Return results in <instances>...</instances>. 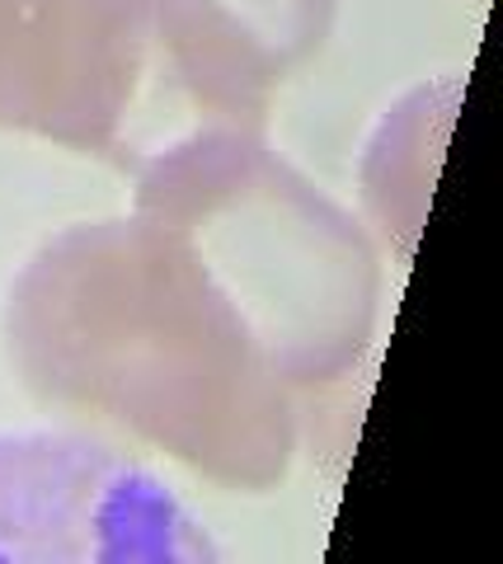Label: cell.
<instances>
[{
  "label": "cell",
  "instance_id": "obj_1",
  "mask_svg": "<svg viewBox=\"0 0 503 564\" xmlns=\"http://www.w3.org/2000/svg\"><path fill=\"white\" fill-rule=\"evenodd\" d=\"M0 334L20 386L52 410L231 494L287 480L297 395L175 226L128 212L47 236L10 278Z\"/></svg>",
  "mask_w": 503,
  "mask_h": 564
},
{
  "label": "cell",
  "instance_id": "obj_2",
  "mask_svg": "<svg viewBox=\"0 0 503 564\" xmlns=\"http://www.w3.org/2000/svg\"><path fill=\"white\" fill-rule=\"evenodd\" d=\"M132 212L194 245L292 395L329 391L362 367L381 315L376 240L264 128L207 118L142 155Z\"/></svg>",
  "mask_w": 503,
  "mask_h": 564
},
{
  "label": "cell",
  "instance_id": "obj_3",
  "mask_svg": "<svg viewBox=\"0 0 503 564\" xmlns=\"http://www.w3.org/2000/svg\"><path fill=\"white\" fill-rule=\"evenodd\" d=\"M221 551L142 462L90 433H0V564H198Z\"/></svg>",
  "mask_w": 503,
  "mask_h": 564
},
{
  "label": "cell",
  "instance_id": "obj_4",
  "mask_svg": "<svg viewBox=\"0 0 503 564\" xmlns=\"http://www.w3.org/2000/svg\"><path fill=\"white\" fill-rule=\"evenodd\" d=\"M146 57L136 0H0V132L113 155Z\"/></svg>",
  "mask_w": 503,
  "mask_h": 564
},
{
  "label": "cell",
  "instance_id": "obj_5",
  "mask_svg": "<svg viewBox=\"0 0 503 564\" xmlns=\"http://www.w3.org/2000/svg\"><path fill=\"white\" fill-rule=\"evenodd\" d=\"M188 99L217 122L264 128L283 85L325 52L339 0H136Z\"/></svg>",
  "mask_w": 503,
  "mask_h": 564
},
{
  "label": "cell",
  "instance_id": "obj_6",
  "mask_svg": "<svg viewBox=\"0 0 503 564\" xmlns=\"http://www.w3.org/2000/svg\"><path fill=\"white\" fill-rule=\"evenodd\" d=\"M466 90V76H442L428 85H414L391 104L362 147L358 184H362V212L368 231L381 240L395 259L414 254L424 212L433 198V180L442 165L447 132L457 122V104Z\"/></svg>",
  "mask_w": 503,
  "mask_h": 564
}]
</instances>
